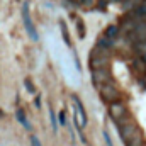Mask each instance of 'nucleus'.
<instances>
[{
    "label": "nucleus",
    "mask_w": 146,
    "mask_h": 146,
    "mask_svg": "<svg viewBox=\"0 0 146 146\" xmlns=\"http://www.w3.org/2000/svg\"><path fill=\"white\" fill-rule=\"evenodd\" d=\"M90 66L92 70H102V68H109V53L104 48H95L92 49L90 54Z\"/></svg>",
    "instance_id": "1"
},
{
    "label": "nucleus",
    "mask_w": 146,
    "mask_h": 146,
    "mask_svg": "<svg viewBox=\"0 0 146 146\" xmlns=\"http://www.w3.org/2000/svg\"><path fill=\"white\" fill-rule=\"evenodd\" d=\"M117 124H119V129H121V138H122V141H124L126 145L139 133V127H138V124H136L133 119L124 117V119L119 121Z\"/></svg>",
    "instance_id": "2"
},
{
    "label": "nucleus",
    "mask_w": 146,
    "mask_h": 146,
    "mask_svg": "<svg viewBox=\"0 0 146 146\" xmlns=\"http://www.w3.org/2000/svg\"><path fill=\"white\" fill-rule=\"evenodd\" d=\"M99 92H100V97L102 100L109 102V104H114V102H119L121 99V92L114 87V83H106V85H100L99 87Z\"/></svg>",
    "instance_id": "3"
},
{
    "label": "nucleus",
    "mask_w": 146,
    "mask_h": 146,
    "mask_svg": "<svg viewBox=\"0 0 146 146\" xmlns=\"http://www.w3.org/2000/svg\"><path fill=\"white\" fill-rule=\"evenodd\" d=\"M22 19H24V26H26V33L31 36L33 41H37V33H36V27L33 24V19H31V14H29V2L26 0L24 2V7H22Z\"/></svg>",
    "instance_id": "4"
},
{
    "label": "nucleus",
    "mask_w": 146,
    "mask_h": 146,
    "mask_svg": "<svg viewBox=\"0 0 146 146\" xmlns=\"http://www.w3.org/2000/svg\"><path fill=\"white\" fill-rule=\"evenodd\" d=\"M92 82L95 83V87H97V88H99L100 85L110 83L109 68H102V70H92Z\"/></svg>",
    "instance_id": "5"
},
{
    "label": "nucleus",
    "mask_w": 146,
    "mask_h": 146,
    "mask_svg": "<svg viewBox=\"0 0 146 146\" xmlns=\"http://www.w3.org/2000/svg\"><path fill=\"white\" fill-rule=\"evenodd\" d=\"M73 104H75V114H76V117H75L76 126H78V129H82V127L87 126V114H85V110H83L82 102H80L76 97H73Z\"/></svg>",
    "instance_id": "6"
},
{
    "label": "nucleus",
    "mask_w": 146,
    "mask_h": 146,
    "mask_svg": "<svg viewBox=\"0 0 146 146\" xmlns=\"http://www.w3.org/2000/svg\"><path fill=\"white\" fill-rule=\"evenodd\" d=\"M109 114L114 121L119 122V121H122L126 117L127 110H126V106L122 102H114V104H110V107H109Z\"/></svg>",
    "instance_id": "7"
},
{
    "label": "nucleus",
    "mask_w": 146,
    "mask_h": 146,
    "mask_svg": "<svg viewBox=\"0 0 146 146\" xmlns=\"http://www.w3.org/2000/svg\"><path fill=\"white\" fill-rule=\"evenodd\" d=\"M131 36L136 39V42L139 41H146V22L145 21H138L134 26V31L131 33Z\"/></svg>",
    "instance_id": "8"
},
{
    "label": "nucleus",
    "mask_w": 146,
    "mask_h": 146,
    "mask_svg": "<svg viewBox=\"0 0 146 146\" xmlns=\"http://www.w3.org/2000/svg\"><path fill=\"white\" fill-rule=\"evenodd\" d=\"M126 146H146L145 145V138H143V133L139 131V133H138V134H136V136H134V138H133Z\"/></svg>",
    "instance_id": "9"
},
{
    "label": "nucleus",
    "mask_w": 146,
    "mask_h": 146,
    "mask_svg": "<svg viewBox=\"0 0 146 146\" xmlns=\"http://www.w3.org/2000/svg\"><path fill=\"white\" fill-rule=\"evenodd\" d=\"M136 17L139 21H145L146 22V2H141V5H138L136 9Z\"/></svg>",
    "instance_id": "10"
},
{
    "label": "nucleus",
    "mask_w": 146,
    "mask_h": 146,
    "mask_svg": "<svg viewBox=\"0 0 146 146\" xmlns=\"http://www.w3.org/2000/svg\"><path fill=\"white\" fill-rule=\"evenodd\" d=\"M117 33H119V27H117V26H109V27L106 29V34H104V36L114 41V39H115V36H117Z\"/></svg>",
    "instance_id": "11"
},
{
    "label": "nucleus",
    "mask_w": 146,
    "mask_h": 146,
    "mask_svg": "<svg viewBox=\"0 0 146 146\" xmlns=\"http://www.w3.org/2000/svg\"><path fill=\"white\" fill-rule=\"evenodd\" d=\"M134 49L139 56L146 54V41H139V42H134Z\"/></svg>",
    "instance_id": "12"
},
{
    "label": "nucleus",
    "mask_w": 146,
    "mask_h": 146,
    "mask_svg": "<svg viewBox=\"0 0 146 146\" xmlns=\"http://www.w3.org/2000/svg\"><path fill=\"white\" fill-rule=\"evenodd\" d=\"M17 119H19V122H21L26 129H31V124L27 122V119H26V115H24V112H22V110H17Z\"/></svg>",
    "instance_id": "13"
},
{
    "label": "nucleus",
    "mask_w": 146,
    "mask_h": 146,
    "mask_svg": "<svg viewBox=\"0 0 146 146\" xmlns=\"http://www.w3.org/2000/svg\"><path fill=\"white\" fill-rule=\"evenodd\" d=\"M134 5H141V0H126V7H134Z\"/></svg>",
    "instance_id": "14"
},
{
    "label": "nucleus",
    "mask_w": 146,
    "mask_h": 146,
    "mask_svg": "<svg viewBox=\"0 0 146 146\" xmlns=\"http://www.w3.org/2000/svg\"><path fill=\"white\" fill-rule=\"evenodd\" d=\"M49 115H51V124H53V129L56 131V129H58V122H56V119H54V112H53V109H51V112H49Z\"/></svg>",
    "instance_id": "15"
},
{
    "label": "nucleus",
    "mask_w": 146,
    "mask_h": 146,
    "mask_svg": "<svg viewBox=\"0 0 146 146\" xmlns=\"http://www.w3.org/2000/svg\"><path fill=\"white\" fill-rule=\"evenodd\" d=\"M24 85H26V88L31 92V94H34V87H33V83H31V80H26L24 82Z\"/></svg>",
    "instance_id": "16"
},
{
    "label": "nucleus",
    "mask_w": 146,
    "mask_h": 146,
    "mask_svg": "<svg viewBox=\"0 0 146 146\" xmlns=\"http://www.w3.org/2000/svg\"><path fill=\"white\" fill-rule=\"evenodd\" d=\"M31 146H41V143H39V139H37L36 136L31 138Z\"/></svg>",
    "instance_id": "17"
},
{
    "label": "nucleus",
    "mask_w": 146,
    "mask_h": 146,
    "mask_svg": "<svg viewBox=\"0 0 146 146\" xmlns=\"http://www.w3.org/2000/svg\"><path fill=\"white\" fill-rule=\"evenodd\" d=\"M60 124H66V115H65V112L60 114Z\"/></svg>",
    "instance_id": "18"
},
{
    "label": "nucleus",
    "mask_w": 146,
    "mask_h": 146,
    "mask_svg": "<svg viewBox=\"0 0 146 146\" xmlns=\"http://www.w3.org/2000/svg\"><path fill=\"white\" fill-rule=\"evenodd\" d=\"M80 3H82V5H85V7H90V5L94 3V0H80Z\"/></svg>",
    "instance_id": "19"
},
{
    "label": "nucleus",
    "mask_w": 146,
    "mask_h": 146,
    "mask_svg": "<svg viewBox=\"0 0 146 146\" xmlns=\"http://www.w3.org/2000/svg\"><path fill=\"white\" fill-rule=\"evenodd\" d=\"M78 33H80L82 37L85 36V31H83V24H82V22H78Z\"/></svg>",
    "instance_id": "20"
},
{
    "label": "nucleus",
    "mask_w": 146,
    "mask_h": 146,
    "mask_svg": "<svg viewBox=\"0 0 146 146\" xmlns=\"http://www.w3.org/2000/svg\"><path fill=\"white\" fill-rule=\"evenodd\" d=\"M104 138H106V141H107V146H112V143H110V138L107 133H104Z\"/></svg>",
    "instance_id": "21"
},
{
    "label": "nucleus",
    "mask_w": 146,
    "mask_h": 146,
    "mask_svg": "<svg viewBox=\"0 0 146 146\" xmlns=\"http://www.w3.org/2000/svg\"><path fill=\"white\" fill-rule=\"evenodd\" d=\"M34 104H36V107H37V109L41 107V99H39V97H36V100H34Z\"/></svg>",
    "instance_id": "22"
},
{
    "label": "nucleus",
    "mask_w": 146,
    "mask_h": 146,
    "mask_svg": "<svg viewBox=\"0 0 146 146\" xmlns=\"http://www.w3.org/2000/svg\"><path fill=\"white\" fill-rule=\"evenodd\" d=\"M112 2H124V0H112Z\"/></svg>",
    "instance_id": "23"
},
{
    "label": "nucleus",
    "mask_w": 146,
    "mask_h": 146,
    "mask_svg": "<svg viewBox=\"0 0 146 146\" xmlns=\"http://www.w3.org/2000/svg\"><path fill=\"white\" fill-rule=\"evenodd\" d=\"M0 117H2V112H0Z\"/></svg>",
    "instance_id": "24"
}]
</instances>
